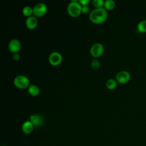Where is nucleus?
<instances>
[{"mask_svg":"<svg viewBox=\"0 0 146 146\" xmlns=\"http://www.w3.org/2000/svg\"><path fill=\"white\" fill-rule=\"evenodd\" d=\"M117 82L116 79L111 78L107 80L106 83V87L110 90H113L115 89L117 86Z\"/></svg>","mask_w":146,"mask_h":146,"instance_id":"13","label":"nucleus"},{"mask_svg":"<svg viewBox=\"0 0 146 146\" xmlns=\"http://www.w3.org/2000/svg\"><path fill=\"white\" fill-rule=\"evenodd\" d=\"M12 58H13V60L17 61V60H19L20 59L21 56H20V55H19V53H15V54H14L13 55Z\"/></svg>","mask_w":146,"mask_h":146,"instance_id":"21","label":"nucleus"},{"mask_svg":"<svg viewBox=\"0 0 146 146\" xmlns=\"http://www.w3.org/2000/svg\"><path fill=\"white\" fill-rule=\"evenodd\" d=\"M13 83L17 88L21 90L27 89L30 85L29 79L23 75H19L15 76L14 79Z\"/></svg>","mask_w":146,"mask_h":146,"instance_id":"3","label":"nucleus"},{"mask_svg":"<svg viewBox=\"0 0 146 146\" xmlns=\"http://www.w3.org/2000/svg\"><path fill=\"white\" fill-rule=\"evenodd\" d=\"M47 11V7L44 3L40 2L33 7V15L36 18L44 16Z\"/></svg>","mask_w":146,"mask_h":146,"instance_id":"4","label":"nucleus"},{"mask_svg":"<svg viewBox=\"0 0 146 146\" xmlns=\"http://www.w3.org/2000/svg\"><path fill=\"white\" fill-rule=\"evenodd\" d=\"M108 13L104 8H98L92 10L89 14V19L94 24L103 23L107 19Z\"/></svg>","mask_w":146,"mask_h":146,"instance_id":"1","label":"nucleus"},{"mask_svg":"<svg viewBox=\"0 0 146 146\" xmlns=\"http://www.w3.org/2000/svg\"><path fill=\"white\" fill-rule=\"evenodd\" d=\"M34 126L30 120L25 121L22 124L21 129L22 132L25 134L31 133L34 129Z\"/></svg>","mask_w":146,"mask_h":146,"instance_id":"11","label":"nucleus"},{"mask_svg":"<svg viewBox=\"0 0 146 146\" xmlns=\"http://www.w3.org/2000/svg\"><path fill=\"white\" fill-rule=\"evenodd\" d=\"M79 3L82 5V6H88V5L90 3V0H80L78 1Z\"/></svg>","mask_w":146,"mask_h":146,"instance_id":"20","label":"nucleus"},{"mask_svg":"<svg viewBox=\"0 0 146 146\" xmlns=\"http://www.w3.org/2000/svg\"><path fill=\"white\" fill-rule=\"evenodd\" d=\"M62 54L58 51L52 52L48 56V62L52 66H58L62 62Z\"/></svg>","mask_w":146,"mask_h":146,"instance_id":"6","label":"nucleus"},{"mask_svg":"<svg viewBox=\"0 0 146 146\" xmlns=\"http://www.w3.org/2000/svg\"><path fill=\"white\" fill-rule=\"evenodd\" d=\"M26 27L29 30H34L38 26V19L34 15L26 18L25 21Z\"/></svg>","mask_w":146,"mask_h":146,"instance_id":"10","label":"nucleus"},{"mask_svg":"<svg viewBox=\"0 0 146 146\" xmlns=\"http://www.w3.org/2000/svg\"><path fill=\"white\" fill-rule=\"evenodd\" d=\"M115 79L119 84H125L131 79V74L127 71H120L116 74Z\"/></svg>","mask_w":146,"mask_h":146,"instance_id":"7","label":"nucleus"},{"mask_svg":"<svg viewBox=\"0 0 146 146\" xmlns=\"http://www.w3.org/2000/svg\"><path fill=\"white\" fill-rule=\"evenodd\" d=\"M104 3V1L103 0H93L92 1V4L95 9L103 7Z\"/></svg>","mask_w":146,"mask_h":146,"instance_id":"17","label":"nucleus"},{"mask_svg":"<svg viewBox=\"0 0 146 146\" xmlns=\"http://www.w3.org/2000/svg\"><path fill=\"white\" fill-rule=\"evenodd\" d=\"M91 67L93 70H98L100 67V63L99 60L96 59H93L91 62Z\"/></svg>","mask_w":146,"mask_h":146,"instance_id":"18","label":"nucleus"},{"mask_svg":"<svg viewBox=\"0 0 146 146\" xmlns=\"http://www.w3.org/2000/svg\"><path fill=\"white\" fill-rule=\"evenodd\" d=\"M21 48V43L17 39H11L8 44V49L11 53H18Z\"/></svg>","mask_w":146,"mask_h":146,"instance_id":"8","label":"nucleus"},{"mask_svg":"<svg viewBox=\"0 0 146 146\" xmlns=\"http://www.w3.org/2000/svg\"><path fill=\"white\" fill-rule=\"evenodd\" d=\"M82 13L83 14H87L90 13V9L88 6H82Z\"/></svg>","mask_w":146,"mask_h":146,"instance_id":"19","label":"nucleus"},{"mask_svg":"<svg viewBox=\"0 0 146 146\" xmlns=\"http://www.w3.org/2000/svg\"><path fill=\"white\" fill-rule=\"evenodd\" d=\"M115 7V2L113 0H106L104 1L103 7L107 11H111Z\"/></svg>","mask_w":146,"mask_h":146,"instance_id":"15","label":"nucleus"},{"mask_svg":"<svg viewBox=\"0 0 146 146\" xmlns=\"http://www.w3.org/2000/svg\"><path fill=\"white\" fill-rule=\"evenodd\" d=\"M82 5L79 3L78 1H71L67 7L68 14L73 18L78 17L82 14Z\"/></svg>","mask_w":146,"mask_h":146,"instance_id":"2","label":"nucleus"},{"mask_svg":"<svg viewBox=\"0 0 146 146\" xmlns=\"http://www.w3.org/2000/svg\"><path fill=\"white\" fill-rule=\"evenodd\" d=\"M27 91L31 96L34 97L38 96L40 94V89L35 84H30L27 88Z\"/></svg>","mask_w":146,"mask_h":146,"instance_id":"12","label":"nucleus"},{"mask_svg":"<svg viewBox=\"0 0 146 146\" xmlns=\"http://www.w3.org/2000/svg\"><path fill=\"white\" fill-rule=\"evenodd\" d=\"M34 125V127H40L44 122L43 116L39 114H33L30 116L29 120Z\"/></svg>","mask_w":146,"mask_h":146,"instance_id":"9","label":"nucleus"},{"mask_svg":"<svg viewBox=\"0 0 146 146\" xmlns=\"http://www.w3.org/2000/svg\"><path fill=\"white\" fill-rule=\"evenodd\" d=\"M137 29L140 33H146V19L140 21L137 25Z\"/></svg>","mask_w":146,"mask_h":146,"instance_id":"16","label":"nucleus"},{"mask_svg":"<svg viewBox=\"0 0 146 146\" xmlns=\"http://www.w3.org/2000/svg\"><path fill=\"white\" fill-rule=\"evenodd\" d=\"M104 51V46L100 43H96L94 44L90 48V52L92 56L95 58L100 57Z\"/></svg>","mask_w":146,"mask_h":146,"instance_id":"5","label":"nucleus"},{"mask_svg":"<svg viewBox=\"0 0 146 146\" xmlns=\"http://www.w3.org/2000/svg\"><path fill=\"white\" fill-rule=\"evenodd\" d=\"M22 14L27 18L33 15V7L30 6H26L22 9Z\"/></svg>","mask_w":146,"mask_h":146,"instance_id":"14","label":"nucleus"}]
</instances>
